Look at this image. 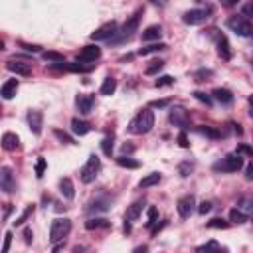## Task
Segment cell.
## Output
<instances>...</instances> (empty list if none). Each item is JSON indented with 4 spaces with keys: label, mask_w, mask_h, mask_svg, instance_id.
Returning a JSON list of instances; mask_svg holds the SVG:
<instances>
[{
    "label": "cell",
    "mask_w": 253,
    "mask_h": 253,
    "mask_svg": "<svg viewBox=\"0 0 253 253\" xmlns=\"http://www.w3.org/2000/svg\"><path fill=\"white\" fill-rule=\"evenodd\" d=\"M155 126V113L149 109H143L131 123H129V133L131 135H147Z\"/></svg>",
    "instance_id": "obj_1"
},
{
    "label": "cell",
    "mask_w": 253,
    "mask_h": 253,
    "mask_svg": "<svg viewBox=\"0 0 253 253\" xmlns=\"http://www.w3.org/2000/svg\"><path fill=\"white\" fill-rule=\"evenodd\" d=\"M243 168V158L239 153H231L227 157H223L220 162L214 164L216 172H223V174H231V172H239Z\"/></svg>",
    "instance_id": "obj_2"
},
{
    "label": "cell",
    "mask_w": 253,
    "mask_h": 253,
    "mask_svg": "<svg viewBox=\"0 0 253 253\" xmlns=\"http://www.w3.org/2000/svg\"><path fill=\"white\" fill-rule=\"evenodd\" d=\"M141 16H143V10H137L129 20H126L125 24H123V28L117 32V36L111 40V42H115V44H119V42H125V40H129V38H133V34L139 30V22H141Z\"/></svg>",
    "instance_id": "obj_3"
},
{
    "label": "cell",
    "mask_w": 253,
    "mask_h": 253,
    "mask_svg": "<svg viewBox=\"0 0 253 253\" xmlns=\"http://www.w3.org/2000/svg\"><path fill=\"white\" fill-rule=\"evenodd\" d=\"M69 231H71V220L69 218H56L52 221V227H50V241L60 243L69 235Z\"/></svg>",
    "instance_id": "obj_4"
},
{
    "label": "cell",
    "mask_w": 253,
    "mask_h": 253,
    "mask_svg": "<svg viewBox=\"0 0 253 253\" xmlns=\"http://www.w3.org/2000/svg\"><path fill=\"white\" fill-rule=\"evenodd\" d=\"M99 172H101V160H99L97 155H91L87 158V162L83 164V168L79 170V178H81L83 184H91L97 178Z\"/></svg>",
    "instance_id": "obj_5"
},
{
    "label": "cell",
    "mask_w": 253,
    "mask_h": 253,
    "mask_svg": "<svg viewBox=\"0 0 253 253\" xmlns=\"http://www.w3.org/2000/svg\"><path fill=\"white\" fill-rule=\"evenodd\" d=\"M227 28H229L233 34H237L239 38H249V36H253V24H251L245 16H231V18L227 20Z\"/></svg>",
    "instance_id": "obj_6"
},
{
    "label": "cell",
    "mask_w": 253,
    "mask_h": 253,
    "mask_svg": "<svg viewBox=\"0 0 253 253\" xmlns=\"http://www.w3.org/2000/svg\"><path fill=\"white\" fill-rule=\"evenodd\" d=\"M168 119H170V123H172L174 126H180L182 131L190 129V113H188L184 107H174V109H170Z\"/></svg>",
    "instance_id": "obj_7"
},
{
    "label": "cell",
    "mask_w": 253,
    "mask_h": 253,
    "mask_svg": "<svg viewBox=\"0 0 253 253\" xmlns=\"http://www.w3.org/2000/svg\"><path fill=\"white\" fill-rule=\"evenodd\" d=\"M117 32H119V26H117V22H107V24H103L101 28H97L95 32H91V40L93 42H103V40H113L115 36H117Z\"/></svg>",
    "instance_id": "obj_8"
},
{
    "label": "cell",
    "mask_w": 253,
    "mask_h": 253,
    "mask_svg": "<svg viewBox=\"0 0 253 253\" xmlns=\"http://www.w3.org/2000/svg\"><path fill=\"white\" fill-rule=\"evenodd\" d=\"M210 36H212V38H214V42H216V48H218L220 58H221V60H231V48H229L227 38H225L221 32H218L216 28H212V30H210Z\"/></svg>",
    "instance_id": "obj_9"
},
{
    "label": "cell",
    "mask_w": 253,
    "mask_h": 253,
    "mask_svg": "<svg viewBox=\"0 0 253 253\" xmlns=\"http://www.w3.org/2000/svg\"><path fill=\"white\" fill-rule=\"evenodd\" d=\"M208 18H210V10H206V8H194V10L184 12L182 22L188 24V26H198V24H204Z\"/></svg>",
    "instance_id": "obj_10"
},
{
    "label": "cell",
    "mask_w": 253,
    "mask_h": 253,
    "mask_svg": "<svg viewBox=\"0 0 253 253\" xmlns=\"http://www.w3.org/2000/svg\"><path fill=\"white\" fill-rule=\"evenodd\" d=\"M0 188H2L6 194H12L16 190V180H14L10 166H2V170H0Z\"/></svg>",
    "instance_id": "obj_11"
},
{
    "label": "cell",
    "mask_w": 253,
    "mask_h": 253,
    "mask_svg": "<svg viewBox=\"0 0 253 253\" xmlns=\"http://www.w3.org/2000/svg\"><path fill=\"white\" fill-rule=\"evenodd\" d=\"M99 58H101V48L97 44H89L77 54V62H85V63H93Z\"/></svg>",
    "instance_id": "obj_12"
},
{
    "label": "cell",
    "mask_w": 253,
    "mask_h": 253,
    "mask_svg": "<svg viewBox=\"0 0 253 253\" xmlns=\"http://www.w3.org/2000/svg\"><path fill=\"white\" fill-rule=\"evenodd\" d=\"M176 208H178V214L182 218H190L194 214V210H196V198L194 196H184V198L178 200Z\"/></svg>",
    "instance_id": "obj_13"
},
{
    "label": "cell",
    "mask_w": 253,
    "mask_h": 253,
    "mask_svg": "<svg viewBox=\"0 0 253 253\" xmlns=\"http://www.w3.org/2000/svg\"><path fill=\"white\" fill-rule=\"evenodd\" d=\"M28 125H30V131L34 135H42V126H44V113L42 111H30L28 113Z\"/></svg>",
    "instance_id": "obj_14"
},
{
    "label": "cell",
    "mask_w": 253,
    "mask_h": 253,
    "mask_svg": "<svg viewBox=\"0 0 253 253\" xmlns=\"http://www.w3.org/2000/svg\"><path fill=\"white\" fill-rule=\"evenodd\" d=\"M6 69L12 71V73H16V75H22V77L32 75V65L26 63V62H20V60H10L6 63Z\"/></svg>",
    "instance_id": "obj_15"
},
{
    "label": "cell",
    "mask_w": 253,
    "mask_h": 253,
    "mask_svg": "<svg viewBox=\"0 0 253 253\" xmlns=\"http://www.w3.org/2000/svg\"><path fill=\"white\" fill-rule=\"evenodd\" d=\"M93 95H87V93H79L77 97H75V107H77V111L81 113V115H87V113H91V107H93Z\"/></svg>",
    "instance_id": "obj_16"
},
{
    "label": "cell",
    "mask_w": 253,
    "mask_h": 253,
    "mask_svg": "<svg viewBox=\"0 0 253 253\" xmlns=\"http://www.w3.org/2000/svg\"><path fill=\"white\" fill-rule=\"evenodd\" d=\"M212 97H214L218 103H221V105H231V103H233V93H231L229 89H225V87H216V89L212 91Z\"/></svg>",
    "instance_id": "obj_17"
},
{
    "label": "cell",
    "mask_w": 253,
    "mask_h": 253,
    "mask_svg": "<svg viewBox=\"0 0 253 253\" xmlns=\"http://www.w3.org/2000/svg\"><path fill=\"white\" fill-rule=\"evenodd\" d=\"M16 91H18V79H8V81H4L2 89H0V95H2V99L10 101L16 95Z\"/></svg>",
    "instance_id": "obj_18"
},
{
    "label": "cell",
    "mask_w": 253,
    "mask_h": 253,
    "mask_svg": "<svg viewBox=\"0 0 253 253\" xmlns=\"http://www.w3.org/2000/svg\"><path fill=\"white\" fill-rule=\"evenodd\" d=\"M71 131H73V135H77V137H85V135L91 131V125L75 117V119H71Z\"/></svg>",
    "instance_id": "obj_19"
},
{
    "label": "cell",
    "mask_w": 253,
    "mask_h": 253,
    "mask_svg": "<svg viewBox=\"0 0 253 253\" xmlns=\"http://www.w3.org/2000/svg\"><path fill=\"white\" fill-rule=\"evenodd\" d=\"M60 192L65 200H73L75 198V186L71 182V178H62L60 180Z\"/></svg>",
    "instance_id": "obj_20"
},
{
    "label": "cell",
    "mask_w": 253,
    "mask_h": 253,
    "mask_svg": "<svg viewBox=\"0 0 253 253\" xmlns=\"http://www.w3.org/2000/svg\"><path fill=\"white\" fill-rule=\"evenodd\" d=\"M143 206H145V200H137L135 204H131V206H129V210L125 212V220L135 221V220L141 216V212H143Z\"/></svg>",
    "instance_id": "obj_21"
},
{
    "label": "cell",
    "mask_w": 253,
    "mask_h": 253,
    "mask_svg": "<svg viewBox=\"0 0 253 253\" xmlns=\"http://www.w3.org/2000/svg\"><path fill=\"white\" fill-rule=\"evenodd\" d=\"M109 208H111V200H103V198H101V200H93V202H89L85 210H87L89 214H97V212H107Z\"/></svg>",
    "instance_id": "obj_22"
},
{
    "label": "cell",
    "mask_w": 253,
    "mask_h": 253,
    "mask_svg": "<svg viewBox=\"0 0 253 253\" xmlns=\"http://www.w3.org/2000/svg\"><path fill=\"white\" fill-rule=\"evenodd\" d=\"M162 36V28L158 26V24H153V26H149L145 32H143V42H158V38Z\"/></svg>",
    "instance_id": "obj_23"
},
{
    "label": "cell",
    "mask_w": 253,
    "mask_h": 253,
    "mask_svg": "<svg viewBox=\"0 0 253 253\" xmlns=\"http://www.w3.org/2000/svg\"><path fill=\"white\" fill-rule=\"evenodd\" d=\"M2 147H4V151H16V149L20 147L18 135H14V133H4V137H2Z\"/></svg>",
    "instance_id": "obj_24"
},
{
    "label": "cell",
    "mask_w": 253,
    "mask_h": 253,
    "mask_svg": "<svg viewBox=\"0 0 253 253\" xmlns=\"http://www.w3.org/2000/svg\"><path fill=\"white\" fill-rule=\"evenodd\" d=\"M160 180H162L160 172H151V174H147V176L139 182V188H151V186H157Z\"/></svg>",
    "instance_id": "obj_25"
},
{
    "label": "cell",
    "mask_w": 253,
    "mask_h": 253,
    "mask_svg": "<svg viewBox=\"0 0 253 253\" xmlns=\"http://www.w3.org/2000/svg\"><path fill=\"white\" fill-rule=\"evenodd\" d=\"M109 225H111V221L105 220V218H91V220L85 221V227L87 229H107Z\"/></svg>",
    "instance_id": "obj_26"
},
{
    "label": "cell",
    "mask_w": 253,
    "mask_h": 253,
    "mask_svg": "<svg viewBox=\"0 0 253 253\" xmlns=\"http://www.w3.org/2000/svg\"><path fill=\"white\" fill-rule=\"evenodd\" d=\"M168 46L166 44H162V42H157V44H149V46H145V48H141L139 50V56H149V54H157V52H162V50H166Z\"/></svg>",
    "instance_id": "obj_27"
},
{
    "label": "cell",
    "mask_w": 253,
    "mask_h": 253,
    "mask_svg": "<svg viewBox=\"0 0 253 253\" xmlns=\"http://www.w3.org/2000/svg\"><path fill=\"white\" fill-rule=\"evenodd\" d=\"M117 164H119L121 168H131V170H135V168L141 166L139 160H135V158H131V157H125V155H121V157L117 158Z\"/></svg>",
    "instance_id": "obj_28"
},
{
    "label": "cell",
    "mask_w": 253,
    "mask_h": 253,
    "mask_svg": "<svg viewBox=\"0 0 253 253\" xmlns=\"http://www.w3.org/2000/svg\"><path fill=\"white\" fill-rule=\"evenodd\" d=\"M115 89H117V79H113V77H105V81H103V85H101V95H113L115 93Z\"/></svg>",
    "instance_id": "obj_29"
},
{
    "label": "cell",
    "mask_w": 253,
    "mask_h": 253,
    "mask_svg": "<svg viewBox=\"0 0 253 253\" xmlns=\"http://www.w3.org/2000/svg\"><path fill=\"white\" fill-rule=\"evenodd\" d=\"M237 208L243 210L247 216H253V196H243V198L237 202Z\"/></svg>",
    "instance_id": "obj_30"
},
{
    "label": "cell",
    "mask_w": 253,
    "mask_h": 253,
    "mask_svg": "<svg viewBox=\"0 0 253 253\" xmlns=\"http://www.w3.org/2000/svg\"><path fill=\"white\" fill-rule=\"evenodd\" d=\"M229 220L233 221V223H245L247 221V214L243 212V210H239V208H233L231 212H229Z\"/></svg>",
    "instance_id": "obj_31"
},
{
    "label": "cell",
    "mask_w": 253,
    "mask_h": 253,
    "mask_svg": "<svg viewBox=\"0 0 253 253\" xmlns=\"http://www.w3.org/2000/svg\"><path fill=\"white\" fill-rule=\"evenodd\" d=\"M42 58H44L46 62H52V63H65L63 54H58V52H44Z\"/></svg>",
    "instance_id": "obj_32"
},
{
    "label": "cell",
    "mask_w": 253,
    "mask_h": 253,
    "mask_svg": "<svg viewBox=\"0 0 253 253\" xmlns=\"http://www.w3.org/2000/svg\"><path fill=\"white\" fill-rule=\"evenodd\" d=\"M162 67H164V62H162V60H153V62L147 65L145 73H147V75H155V73H158Z\"/></svg>",
    "instance_id": "obj_33"
},
{
    "label": "cell",
    "mask_w": 253,
    "mask_h": 253,
    "mask_svg": "<svg viewBox=\"0 0 253 253\" xmlns=\"http://www.w3.org/2000/svg\"><path fill=\"white\" fill-rule=\"evenodd\" d=\"M93 67H95V63H89V65H81L79 62H73V63H69V65H67V69H69V71H79V73H89Z\"/></svg>",
    "instance_id": "obj_34"
},
{
    "label": "cell",
    "mask_w": 253,
    "mask_h": 253,
    "mask_svg": "<svg viewBox=\"0 0 253 253\" xmlns=\"http://www.w3.org/2000/svg\"><path fill=\"white\" fill-rule=\"evenodd\" d=\"M208 227H212V229H227L229 227V221L223 220V218H214V220L208 221Z\"/></svg>",
    "instance_id": "obj_35"
},
{
    "label": "cell",
    "mask_w": 253,
    "mask_h": 253,
    "mask_svg": "<svg viewBox=\"0 0 253 253\" xmlns=\"http://www.w3.org/2000/svg\"><path fill=\"white\" fill-rule=\"evenodd\" d=\"M200 135H206V137H210V139H220L221 137V133L220 131H216V129H212V126H198V129H196Z\"/></svg>",
    "instance_id": "obj_36"
},
{
    "label": "cell",
    "mask_w": 253,
    "mask_h": 253,
    "mask_svg": "<svg viewBox=\"0 0 253 253\" xmlns=\"http://www.w3.org/2000/svg\"><path fill=\"white\" fill-rule=\"evenodd\" d=\"M113 143H115V139H113V137H105V139H103V143H101V149H103V153H105L107 157H111V155H113Z\"/></svg>",
    "instance_id": "obj_37"
},
{
    "label": "cell",
    "mask_w": 253,
    "mask_h": 253,
    "mask_svg": "<svg viewBox=\"0 0 253 253\" xmlns=\"http://www.w3.org/2000/svg\"><path fill=\"white\" fill-rule=\"evenodd\" d=\"M194 170V164L192 162H182L180 166H178V172H180V176L182 178H186V176H190V172Z\"/></svg>",
    "instance_id": "obj_38"
},
{
    "label": "cell",
    "mask_w": 253,
    "mask_h": 253,
    "mask_svg": "<svg viewBox=\"0 0 253 253\" xmlns=\"http://www.w3.org/2000/svg\"><path fill=\"white\" fill-rule=\"evenodd\" d=\"M54 135H56V139H60L62 143H65V145H73V139H71L67 133H63V131L56 129V131H54Z\"/></svg>",
    "instance_id": "obj_39"
},
{
    "label": "cell",
    "mask_w": 253,
    "mask_h": 253,
    "mask_svg": "<svg viewBox=\"0 0 253 253\" xmlns=\"http://www.w3.org/2000/svg\"><path fill=\"white\" fill-rule=\"evenodd\" d=\"M46 166H48V164H46V158H44V157H40V158H38V162H36V176H38V178H42V176H44Z\"/></svg>",
    "instance_id": "obj_40"
},
{
    "label": "cell",
    "mask_w": 253,
    "mask_h": 253,
    "mask_svg": "<svg viewBox=\"0 0 253 253\" xmlns=\"http://www.w3.org/2000/svg\"><path fill=\"white\" fill-rule=\"evenodd\" d=\"M32 212H34V204H30V206H28V208H26V210L22 212V216H20V218H18V220H16L14 223H16V225H22V223H24V221L28 220V216H30Z\"/></svg>",
    "instance_id": "obj_41"
},
{
    "label": "cell",
    "mask_w": 253,
    "mask_h": 253,
    "mask_svg": "<svg viewBox=\"0 0 253 253\" xmlns=\"http://www.w3.org/2000/svg\"><path fill=\"white\" fill-rule=\"evenodd\" d=\"M157 218H158V210L155 206L149 208V220H147V227H151L153 223H157Z\"/></svg>",
    "instance_id": "obj_42"
},
{
    "label": "cell",
    "mask_w": 253,
    "mask_h": 253,
    "mask_svg": "<svg viewBox=\"0 0 253 253\" xmlns=\"http://www.w3.org/2000/svg\"><path fill=\"white\" fill-rule=\"evenodd\" d=\"M172 83H174V77H172V75H162V77L157 79L155 85H157V87H164V85H172Z\"/></svg>",
    "instance_id": "obj_43"
},
{
    "label": "cell",
    "mask_w": 253,
    "mask_h": 253,
    "mask_svg": "<svg viewBox=\"0 0 253 253\" xmlns=\"http://www.w3.org/2000/svg\"><path fill=\"white\" fill-rule=\"evenodd\" d=\"M170 105V99H157V101H153L149 107L151 109H164V107H168Z\"/></svg>",
    "instance_id": "obj_44"
},
{
    "label": "cell",
    "mask_w": 253,
    "mask_h": 253,
    "mask_svg": "<svg viewBox=\"0 0 253 253\" xmlns=\"http://www.w3.org/2000/svg\"><path fill=\"white\" fill-rule=\"evenodd\" d=\"M194 97H196L198 101L206 103L208 107H212V97H210V95H206V93H202V91H196V93H194Z\"/></svg>",
    "instance_id": "obj_45"
},
{
    "label": "cell",
    "mask_w": 253,
    "mask_h": 253,
    "mask_svg": "<svg viewBox=\"0 0 253 253\" xmlns=\"http://www.w3.org/2000/svg\"><path fill=\"white\" fill-rule=\"evenodd\" d=\"M235 153H239L241 157H253V147H247V145H239Z\"/></svg>",
    "instance_id": "obj_46"
},
{
    "label": "cell",
    "mask_w": 253,
    "mask_h": 253,
    "mask_svg": "<svg viewBox=\"0 0 253 253\" xmlns=\"http://www.w3.org/2000/svg\"><path fill=\"white\" fill-rule=\"evenodd\" d=\"M208 249H220V243H216V241H208V243H204V245H198V247H196V251H208Z\"/></svg>",
    "instance_id": "obj_47"
},
{
    "label": "cell",
    "mask_w": 253,
    "mask_h": 253,
    "mask_svg": "<svg viewBox=\"0 0 253 253\" xmlns=\"http://www.w3.org/2000/svg\"><path fill=\"white\" fill-rule=\"evenodd\" d=\"M241 14L245 18H253V2H247L243 8H241Z\"/></svg>",
    "instance_id": "obj_48"
},
{
    "label": "cell",
    "mask_w": 253,
    "mask_h": 253,
    "mask_svg": "<svg viewBox=\"0 0 253 253\" xmlns=\"http://www.w3.org/2000/svg\"><path fill=\"white\" fill-rule=\"evenodd\" d=\"M20 44V48H24L26 52H40L42 48L40 46H36V44H26V42H18Z\"/></svg>",
    "instance_id": "obj_49"
},
{
    "label": "cell",
    "mask_w": 253,
    "mask_h": 253,
    "mask_svg": "<svg viewBox=\"0 0 253 253\" xmlns=\"http://www.w3.org/2000/svg\"><path fill=\"white\" fill-rule=\"evenodd\" d=\"M210 75H212L210 69H202V71H198L194 77H196V81H206V77H210Z\"/></svg>",
    "instance_id": "obj_50"
},
{
    "label": "cell",
    "mask_w": 253,
    "mask_h": 253,
    "mask_svg": "<svg viewBox=\"0 0 253 253\" xmlns=\"http://www.w3.org/2000/svg\"><path fill=\"white\" fill-rule=\"evenodd\" d=\"M10 243H12V233H10V231H6V235H4V247H2V251H4V253H8Z\"/></svg>",
    "instance_id": "obj_51"
},
{
    "label": "cell",
    "mask_w": 253,
    "mask_h": 253,
    "mask_svg": "<svg viewBox=\"0 0 253 253\" xmlns=\"http://www.w3.org/2000/svg\"><path fill=\"white\" fill-rule=\"evenodd\" d=\"M210 210H212V202H202V204L198 206V212H200V214H208Z\"/></svg>",
    "instance_id": "obj_52"
},
{
    "label": "cell",
    "mask_w": 253,
    "mask_h": 253,
    "mask_svg": "<svg viewBox=\"0 0 253 253\" xmlns=\"http://www.w3.org/2000/svg\"><path fill=\"white\" fill-rule=\"evenodd\" d=\"M245 180L253 182V164H249V166L245 168Z\"/></svg>",
    "instance_id": "obj_53"
},
{
    "label": "cell",
    "mask_w": 253,
    "mask_h": 253,
    "mask_svg": "<svg viewBox=\"0 0 253 253\" xmlns=\"http://www.w3.org/2000/svg\"><path fill=\"white\" fill-rule=\"evenodd\" d=\"M220 2H221V6H225V8H231V6H235V4L239 2V0H220Z\"/></svg>",
    "instance_id": "obj_54"
},
{
    "label": "cell",
    "mask_w": 253,
    "mask_h": 253,
    "mask_svg": "<svg viewBox=\"0 0 253 253\" xmlns=\"http://www.w3.org/2000/svg\"><path fill=\"white\" fill-rule=\"evenodd\" d=\"M32 237H34V233H32V229H24V239H26V243H32Z\"/></svg>",
    "instance_id": "obj_55"
},
{
    "label": "cell",
    "mask_w": 253,
    "mask_h": 253,
    "mask_svg": "<svg viewBox=\"0 0 253 253\" xmlns=\"http://www.w3.org/2000/svg\"><path fill=\"white\" fill-rule=\"evenodd\" d=\"M178 143H180V147H188V139H186V135L184 133H180V137H178Z\"/></svg>",
    "instance_id": "obj_56"
},
{
    "label": "cell",
    "mask_w": 253,
    "mask_h": 253,
    "mask_svg": "<svg viewBox=\"0 0 253 253\" xmlns=\"http://www.w3.org/2000/svg\"><path fill=\"white\" fill-rule=\"evenodd\" d=\"M126 153H133V147L131 145H123V155H126Z\"/></svg>",
    "instance_id": "obj_57"
},
{
    "label": "cell",
    "mask_w": 253,
    "mask_h": 253,
    "mask_svg": "<svg viewBox=\"0 0 253 253\" xmlns=\"http://www.w3.org/2000/svg\"><path fill=\"white\" fill-rule=\"evenodd\" d=\"M249 115L253 117V97H249Z\"/></svg>",
    "instance_id": "obj_58"
},
{
    "label": "cell",
    "mask_w": 253,
    "mask_h": 253,
    "mask_svg": "<svg viewBox=\"0 0 253 253\" xmlns=\"http://www.w3.org/2000/svg\"><path fill=\"white\" fill-rule=\"evenodd\" d=\"M10 212H12V208H10V204H8V208H6V212H4V220H8V216H10Z\"/></svg>",
    "instance_id": "obj_59"
},
{
    "label": "cell",
    "mask_w": 253,
    "mask_h": 253,
    "mask_svg": "<svg viewBox=\"0 0 253 253\" xmlns=\"http://www.w3.org/2000/svg\"><path fill=\"white\" fill-rule=\"evenodd\" d=\"M251 63H253V60H251Z\"/></svg>",
    "instance_id": "obj_60"
}]
</instances>
